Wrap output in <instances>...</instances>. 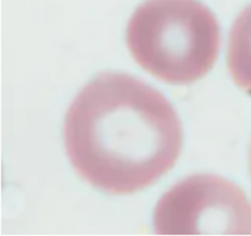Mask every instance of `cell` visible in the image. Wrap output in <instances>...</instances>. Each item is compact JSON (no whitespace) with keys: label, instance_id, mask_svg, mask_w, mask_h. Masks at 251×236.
Here are the masks:
<instances>
[{"label":"cell","instance_id":"7a4b0ae2","mask_svg":"<svg viewBox=\"0 0 251 236\" xmlns=\"http://www.w3.org/2000/svg\"><path fill=\"white\" fill-rule=\"evenodd\" d=\"M126 42L132 58L153 77L187 84L214 67L220 26L199 0H146L129 19Z\"/></svg>","mask_w":251,"mask_h":236},{"label":"cell","instance_id":"6da1fadb","mask_svg":"<svg viewBox=\"0 0 251 236\" xmlns=\"http://www.w3.org/2000/svg\"><path fill=\"white\" fill-rule=\"evenodd\" d=\"M72 166L111 195L150 187L175 166L182 126L160 91L125 73H102L72 102L64 121Z\"/></svg>","mask_w":251,"mask_h":236},{"label":"cell","instance_id":"277c9868","mask_svg":"<svg viewBox=\"0 0 251 236\" xmlns=\"http://www.w3.org/2000/svg\"><path fill=\"white\" fill-rule=\"evenodd\" d=\"M227 68L237 87L251 94V4L240 13L230 30Z\"/></svg>","mask_w":251,"mask_h":236},{"label":"cell","instance_id":"3957f363","mask_svg":"<svg viewBox=\"0 0 251 236\" xmlns=\"http://www.w3.org/2000/svg\"><path fill=\"white\" fill-rule=\"evenodd\" d=\"M153 225L158 235H251V201L234 182L194 175L162 195Z\"/></svg>","mask_w":251,"mask_h":236},{"label":"cell","instance_id":"5b68a950","mask_svg":"<svg viewBox=\"0 0 251 236\" xmlns=\"http://www.w3.org/2000/svg\"><path fill=\"white\" fill-rule=\"evenodd\" d=\"M249 163H250V174H251V147H250V158H249Z\"/></svg>","mask_w":251,"mask_h":236}]
</instances>
